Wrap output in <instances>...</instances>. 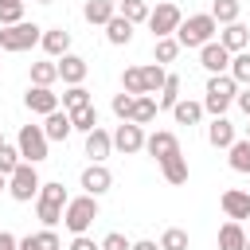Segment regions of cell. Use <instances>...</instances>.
Wrapping results in <instances>:
<instances>
[{"instance_id":"1","label":"cell","mask_w":250,"mask_h":250,"mask_svg":"<svg viewBox=\"0 0 250 250\" xmlns=\"http://www.w3.org/2000/svg\"><path fill=\"white\" fill-rule=\"evenodd\" d=\"M215 31H219V23H215L207 12H199V16H188V20L176 27V43H180V47H207V43L215 39Z\"/></svg>"},{"instance_id":"2","label":"cell","mask_w":250,"mask_h":250,"mask_svg":"<svg viewBox=\"0 0 250 250\" xmlns=\"http://www.w3.org/2000/svg\"><path fill=\"white\" fill-rule=\"evenodd\" d=\"M62 207H66V188L62 184H39V195H35V215L43 227H55L62 223Z\"/></svg>"},{"instance_id":"3","label":"cell","mask_w":250,"mask_h":250,"mask_svg":"<svg viewBox=\"0 0 250 250\" xmlns=\"http://www.w3.org/2000/svg\"><path fill=\"white\" fill-rule=\"evenodd\" d=\"M234 94H238V82H234L230 74H211V78H207L203 109H207V113H215V117H223V113H227V105L234 102Z\"/></svg>"},{"instance_id":"4","label":"cell","mask_w":250,"mask_h":250,"mask_svg":"<svg viewBox=\"0 0 250 250\" xmlns=\"http://www.w3.org/2000/svg\"><path fill=\"white\" fill-rule=\"evenodd\" d=\"M94 219H98V199H94V195L66 199V207H62V223H66V230H74V234H86Z\"/></svg>"},{"instance_id":"5","label":"cell","mask_w":250,"mask_h":250,"mask_svg":"<svg viewBox=\"0 0 250 250\" xmlns=\"http://www.w3.org/2000/svg\"><path fill=\"white\" fill-rule=\"evenodd\" d=\"M43 39V27L39 23H12V27H0V51H31L35 43Z\"/></svg>"},{"instance_id":"6","label":"cell","mask_w":250,"mask_h":250,"mask_svg":"<svg viewBox=\"0 0 250 250\" xmlns=\"http://www.w3.org/2000/svg\"><path fill=\"white\" fill-rule=\"evenodd\" d=\"M8 195H12L16 203H27V199L39 195V172H35V164L20 160V168L8 176Z\"/></svg>"},{"instance_id":"7","label":"cell","mask_w":250,"mask_h":250,"mask_svg":"<svg viewBox=\"0 0 250 250\" xmlns=\"http://www.w3.org/2000/svg\"><path fill=\"white\" fill-rule=\"evenodd\" d=\"M47 137H43V129L39 125H23L20 129V137H16V148H20V160H27V164H39V160H47Z\"/></svg>"},{"instance_id":"8","label":"cell","mask_w":250,"mask_h":250,"mask_svg":"<svg viewBox=\"0 0 250 250\" xmlns=\"http://www.w3.org/2000/svg\"><path fill=\"white\" fill-rule=\"evenodd\" d=\"M145 23L152 27V35H156V39H168V35H176V27L184 23V12H180L176 4H168V0H164V4H156V8L148 12V20H145Z\"/></svg>"},{"instance_id":"9","label":"cell","mask_w":250,"mask_h":250,"mask_svg":"<svg viewBox=\"0 0 250 250\" xmlns=\"http://www.w3.org/2000/svg\"><path fill=\"white\" fill-rule=\"evenodd\" d=\"M109 141H113V148H117V152L133 156V152H141V148H145V129H141V125H133V121H121V125L109 133Z\"/></svg>"},{"instance_id":"10","label":"cell","mask_w":250,"mask_h":250,"mask_svg":"<svg viewBox=\"0 0 250 250\" xmlns=\"http://www.w3.org/2000/svg\"><path fill=\"white\" fill-rule=\"evenodd\" d=\"M82 188H86V195H105L109 188H113V172L105 168V164H90V168H82V180H78Z\"/></svg>"},{"instance_id":"11","label":"cell","mask_w":250,"mask_h":250,"mask_svg":"<svg viewBox=\"0 0 250 250\" xmlns=\"http://www.w3.org/2000/svg\"><path fill=\"white\" fill-rule=\"evenodd\" d=\"M219 203H223V211H227V219H230V223L250 219V191H242V188H227Z\"/></svg>"},{"instance_id":"12","label":"cell","mask_w":250,"mask_h":250,"mask_svg":"<svg viewBox=\"0 0 250 250\" xmlns=\"http://www.w3.org/2000/svg\"><path fill=\"white\" fill-rule=\"evenodd\" d=\"M199 62H203V70H211V74H227V70H230V51L211 39L207 47H199Z\"/></svg>"},{"instance_id":"13","label":"cell","mask_w":250,"mask_h":250,"mask_svg":"<svg viewBox=\"0 0 250 250\" xmlns=\"http://www.w3.org/2000/svg\"><path fill=\"white\" fill-rule=\"evenodd\" d=\"M145 148L156 156V164H164L168 156H176V152H180V141H176V133H168V129H156L152 137H145Z\"/></svg>"},{"instance_id":"14","label":"cell","mask_w":250,"mask_h":250,"mask_svg":"<svg viewBox=\"0 0 250 250\" xmlns=\"http://www.w3.org/2000/svg\"><path fill=\"white\" fill-rule=\"evenodd\" d=\"M23 105L31 109V113H55L59 109V94H51V86H31L27 94H23Z\"/></svg>"},{"instance_id":"15","label":"cell","mask_w":250,"mask_h":250,"mask_svg":"<svg viewBox=\"0 0 250 250\" xmlns=\"http://www.w3.org/2000/svg\"><path fill=\"white\" fill-rule=\"evenodd\" d=\"M39 129H43V137H47V141H66V137L74 133V125H70V113H66V109L47 113V121H43Z\"/></svg>"},{"instance_id":"16","label":"cell","mask_w":250,"mask_h":250,"mask_svg":"<svg viewBox=\"0 0 250 250\" xmlns=\"http://www.w3.org/2000/svg\"><path fill=\"white\" fill-rule=\"evenodd\" d=\"M39 43H43V51H47L51 59H62V55H70V31H66V27H47Z\"/></svg>"},{"instance_id":"17","label":"cell","mask_w":250,"mask_h":250,"mask_svg":"<svg viewBox=\"0 0 250 250\" xmlns=\"http://www.w3.org/2000/svg\"><path fill=\"white\" fill-rule=\"evenodd\" d=\"M55 66H59V78L66 86H82V78H86V59L82 55H62Z\"/></svg>"},{"instance_id":"18","label":"cell","mask_w":250,"mask_h":250,"mask_svg":"<svg viewBox=\"0 0 250 250\" xmlns=\"http://www.w3.org/2000/svg\"><path fill=\"white\" fill-rule=\"evenodd\" d=\"M109 152H113V141H109V133H105V129L86 133V156H90V164H102Z\"/></svg>"},{"instance_id":"19","label":"cell","mask_w":250,"mask_h":250,"mask_svg":"<svg viewBox=\"0 0 250 250\" xmlns=\"http://www.w3.org/2000/svg\"><path fill=\"white\" fill-rule=\"evenodd\" d=\"M219 43H223L230 55H238V51H246V43H250V27H246V23H227L223 35H219Z\"/></svg>"},{"instance_id":"20","label":"cell","mask_w":250,"mask_h":250,"mask_svg":"<svg viewBox=\"0 0 250 250\" xmlns=\"http://www.w3.org/2000/svg\"><path fill=\"white\" fill-rule=\"evenodd\" d=\"M82 16H86V23H102V27H105V23L117 16V0H86Z\"/></svg>"},{"instance_id":"21","label":"cell","mask_w":250,"mask_h":250,"mask_svg":"<svg viewBox=\"0 0 250 250\" xmlns=\"http://www.w3.org/2000/svg\"><path fill=\"white\" fill-rule=\"evenodd\" d=\"M207 141H211L215 148H230V145H234V125H230L227 117H215V121L207 125Z\"/></svg>"},{"instance_id":"22","label":"cell","mask_w":250,"mask_h":250,"mask_svg":"<svg viewBox=\"0 0 250 250\" xmlns=\"http://www.w3.org/2000/svg\"><path fill=\"white\" fill-rule=\"evenodd\" d=\"M160 172H164V180H168V184H176V188H180V184H188V156H184V152L168 156V160L160 164Z\"/></svg>"},{"instance_id":"23","label":"cell","mask_w":250,"mask_h":250,"mask_svg":"<svg viewBox=\"0 0 250 250\" xmlns=\"http://www.w3.org/2000/svg\"><path fill=\"white\" fill-rule=\"evenodd\" d=\"M20 250H62V242H59V234L47 227V230H39V234L20 238Z\"/></svg>"},{"instance_id":"24","label":"cell","mask_w":250,"mask_h":250,"mask_svg":"<svg viewBox=\"0 0 250 250\" xmlns=\"http://www.w3.org/2000/svg\"><path fill=\"white\" fill-rule=\"evenodd\" d=\"M105 39H109L113 47H125V43L133 39V23H129L125 16H113V20L105 23Z\"/></svg>"},{"instance_id":"25","label":"cell","mask_w":250,"mask_h":250,"mask_svg":"<svg viewBox=\"0 0 250 250\" xmlns=\"http://www.w3.org/2000/svg\"><path fill=\"white\" fill-rule=\"evenodd\" d=\"M242 246H246L242 223H223V230H219V250H242Z\"/></svg>"},{"instance_id":"26","label":"cell","mask_w":250,"mask_h":250,"mask_svg":"<svg viewBox=\"0 0 250 250\" xmlns=\"http://www.w3.org/2000/svg\"><path fill=\"white\" fill-rule=\"evenodd\" d=\"M129 121H133V125H148V121H156V98L141 94V98L133 102V113H129Z\"/></svg>"},{"instance_id":"27","label":"cell","mask_w":250,"mask_h":250,"mask_svg":"<svg viewBox=\"0 0 250 250\" xmlns=\"http://www.w3.org/2000/svg\"><path fill=\"white\" fill-rule=\"evenodd\" d=\"M215 23H238V0H211V12H207Z\"/></svg>"},{"instance_id":"28","label":"cell","mask_w":250,"mask_h":250,"mask_svg":"<svg viewBox=\"0 0 250 250\" xmlns=\"http://www.w3.org/2000/svg\"><path fill=\"white\" fill-rule=\"evenodd\" d=\"M172 117H176V125H195V121L203 117V105H199V102H184V98H180V102L172 105Z\"/></svg>"},{"instance_id":"29","label":"cell","mask_w":250,"mask_h":250,"mask_svg":"<svg viewBox=\"0 0 250 250\" xmlns=\"http://www.w3.org/2000/svg\"><path fill=\"white\" fill-rule=\"evenodd\" d=\"M164 66H156V62H148V66H141V82H145V94L152 98V94H160V86H164Z\"/></svg>"},{"instance_id":"30","label":"cell","mask_w":250,"mask_h":250,"mask_svg":"<svg viewBox=\"0 0 250 250\" xmlns=\"http://www.w3.org/2000/svg\"><path fill=\"white\" fill-rule=\"evenodd\" d=\"M180 74H168L164 78V86H160V102H156V109H172L176 102H180Z\"/></svg>"},{"instance_id":"31","label":"cell","mask_w":250,"mask_h":250,"mask_svg":"<svg viewBox=\"0 0 250 250\" xmlns=\"http://www.w3.org/2000/svg\"><path fill=\"white\" fill-rule=\"evenodd\" d=\"M238 86H250V51H238V55H230V70H227Z\"/></svg>"},{"instance_id":"32","label":"cell","mask_w":250,"mask_h":250,"mask_svg":"<svg viewBox=\"0 0 250 250\" xmlns=\"http://www.w3.org/2000/svg\"><path fill=\"white\" fill-rule=\"evenodd\" d=\"M94 98H90V90L86 86H66V94H62V109L66 113H74V109H82V105H90Z\"/></svg>"},{"instance_id":"33","label":"cell","mask_w":250,"mask_h":250,"mask_svg":"<svg viewBox=\"0 0 250 250\" xmlns=\"http://www.w3.org/2000/svg\"><path fill=\"white\" fill-rule=\"evenodd\" d=\"M70 125L82 129V133H94V129H98V109H94V102L82 105V109H74V113H70Z\"/></svg>"},{"instance_id":"34","label":"cell","mask_w":250,"mask_h":250,"mask_svg":"<svg viewBox=\"0 0 250 250\" xmlns=\"http://www.w3.org/2000/svg\"><path fill=\"white\" fill-rule=\"evenodd\" d=\"M227 152H230V168H234V172H250V141H246V137L234 141Z\"/></svg>"},{"instance_id":"35","label":"cell","mask_w":250,"mask_h":250,"mask_svg":"<svg viewBox=\"0 0 250 250\" xmlns=\"http://www.w3.org/2000/svg\"><path fill=\"white\" fill-rule=\"evenodd\" d=\"M148 12H152V8H148L145 0H121V12H117V16H125L129 23H145Z\"/></svg>"},{"instance_id":"36","label":"cell","mask_w":250,"mask_h":250,"mask_svg":"<svg viewBox=\"0 0 250 250\" xmlns=\"http://www.w3.org/2000/svg\"><path fill=\"white\" fill-rule=\"evenodd\" d=\"M55 78H59V66H55L51 59H47V62H31V82H35V86H51Z\"/></svg>"},{"instance_id":"37","label":"cell","mask_w":250,"mask_h":250,"mask_svg":"<svg viewBox=\"0 0 250 250\" xmlns=\"http://www.w3.org/2000/svg\"><path fill=\"white\" fill-rule=\"evenodd\" d=\"M23 20V0H0V27H12Z\"/></svg>"},{"instance_id":"38","label":"cell","mask_w":250,"mask_h":250,"mask_svg":"<svg viewBox=\"0 0 250 250\" xmlns=\"http://www.w3.org/2000/svg\"><path fill=\"white\" fill-rule=\"evenodd\" d=\"M176 55H180V43H176V35H168V39H156V66L172 62Z\"/></svg>"},{"instance_id":"39","label":"cell","mask_w":250,"mask_h":250,"mask_svg":"<svg viewBox=\"0 0 250 250\" xmlns=\"http://www.w3.org/2000/svg\"><path fill=\"white\" fill-rule=\"evenodd\" d=\"M121 90H125V94H133V98H141V94H145V82H141V66H129V70L121 74Z\"/></svg>"},{"instance_id":"40","label":"cell","mask_w":250,"mask_h":250,"mask_svg":"<svg viewBox=\"0 0 250 250\" xmlns=\"http://www.w3.org/2000/svg\"><path fill=\"white\" fill-rule=\"evenodd\" d=\"M160 250H188V230L168 227V230H164V238H160Z\"/></svg>"},{"instance_id":"41","label":"cell","mask_w":250,"mask_h":250,"mask_svg":"<svg viewBox=\"0 0 250 250\" xmlns=\"http://www.w3.org/2000/svg\"><path fill=\"white\" fill-rule=\"evenodd\" d=\"M16 168H20V148H12V145H0V176L8 180Z\"/></svg>"},{"instance_id":"42","label":"cell","mask_w":250,"mask_h":250,"mask_svg":"<svg viewBox=\"0 0 250 250\" xmlns=\"http://www.w3.org/2000/svg\"><path fill=\"white\" fill-rule=\"evenodd\" d=\"M133 102H137V98H133V94H125V90H121V94H113V113H117L121 121H129V113H133Z\"/></svg>"},{"instance_id":"43","label":"cell","mask_w":250,"mask_h":250,"mask_svg":"<svg viewBox=\"0 0 250 250\" xmlns=\"http://www.w3.org/2000/svg\"><path fill=\"white\" fill-rule=\"evenodd\" d=\"M129 246H133V242H129V238H125V234H117V230H113V234H105V238H102V250H129Z\"/></svg>"},{"instance_id":"44","label":"cell","mask_w":250,"mask_h":250,"mask_svg":"<svg viewBox=\"0 0 250 250\" xmlns=\"http://www.w3.org/2000/svg\"><path fill=\"white\" fill-rule=\"evenodd\" d=\"M70 250H102V242H94V238H86V234H74Z\"/></svg>"},{"instance_id":"45","label":"cell","mask_w":250,"mask_h":250,"mask_svg":"<svg viewBox=\"0 0 250 250\" xmlns=\"http://www.w3.org/2000/svg\"><path fill=\"white\" fill-rule=\"evenodd\" d=\"M0 250H20V238L12 230H0Z\"/></svg>"},{"instance_id":"46","label":"cell","mask_w":250,"mask_h":250,"mask_svg":"<svg viewBox=\"0 0 250 250\" xmlns=\"http://www.w3.org/2000/svg\"><path fill=\"white\" fill-rule=\"evenodd\" d=\"M234 102H238V109L250 117V90H242V94H234Z\"/></svg>"},{"instance_id":"47","label":"cell","mask_w":250,"mask_h":250,"mask_svg":"<svg viewBox=\"0 0 250 250\" xmlns=\"http://www.w3.org/2000/svg\"><path fill=\"white\" fill-rule=\"evenodd\" d=\"M129 250H160V242H152V238H141V242H133Z\"/></svg>"},{"instance_id":"48","label":"cell","mask_w":250,"mask_h":250,"mask_svg":"<svg viewBox=\"0 0 250 250\" xmlns=\"http://www.w3.org/2000/svg\"><path fill=\"white\" fill-rule=\"evenodd\" d=\"M4 188H8V180H4V176H0V191H4Z\"/></svg>"},{"instance_id":"49","label":"cell","mask_w":250,"mask_h":250,"mask_svg":"<svg viewBox=\"0 0 250 250\" xmlns=\"http://www.w3.org/2000/svg\"><path fill=\"white\" fill-rule=\"evenodd\" d=\"M39 4H55V0H39Z\"/></svg>"},{"instance_id":"50","label":"cell","mask_w":250,"mask_h":250,"mask_svg":"<svg viewBox=\"0 0 250 250\" xmlns=\"http://www.w3.org/2000/svg\"><path fill=\"white\" fill-rule=\"evenodd\" d=\"M242 250H250V238H246V246H242Z\"/></svg>"},{"instance_id":"51","label":"cell","mask_w":250,"mask_h":250,"mask_svg":"<svg viewBox=\"0 0 250 250\" xmlns=\"http://www.w3.org/2000/svg\"><path fill=\"white\" fill-rule=\"evenodd\" d=\"M246 141H250V125H246Z\"/></svg>"},{"instance_id":"52","label":"cell","mask_w":250,"mask_h":250,"mask_svg":"<svg viewBox=\"0 0 250 250\" xmlns=\"http://www.w3.org/2000/svg\"><path fill=\"white\" fill-rule=\"evenodd\" d=\"M0 145H4V137H0Z\"/></svg>"}]
</instances>
